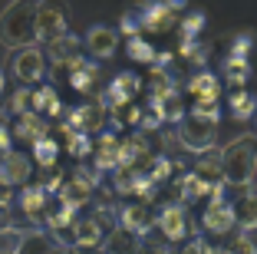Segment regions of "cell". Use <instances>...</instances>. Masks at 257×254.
<instances>
[{
    "instance_id": "obj_1",
    "label": "cell",
    "mask_w": 257,
    "mask_h": 254,
    "mask_svg": "<svg viewBox=\"0 0 257 254\" xmlns=\"http://www.w3.org/2000/svg\"><path fill=\"white\" fill-rule=\"evenodd\" d=\"M254 175H257V139L254 135H237L221 152V179L231 188H247L254 185Z\"/></svg>"
},
{
    "instance_id": "obj_2",
    "label": "cell",
    "mask_w": 257,
    "mask_h": 254,
    "mask_svg": "<svg viewBox=\"0 0 257 254\" xmlns=\"http://www.w3.org/2000/svg\"><path fill=\"white\" fill-rule=\"evenodd\" d=\"M0 43L7 50L37 46V23H33V0H14L0 14Z\"/></svg>"
},
{
    "instance_id": "obj_3",
    "label": "cell",
    "mask_w": 257,
    "mask_h": 254,
    "mask_svg": "<svg viewBox=\"0 0 257 254\" xmlns=\"http://www.w3.org/2000/svg\"><path fill=\"white\" fill-rule=\"evenodd\" d=\"M33 23H37V43L56 40L69 33V4L66 0H40L33 4Z\"/></svg>"
},
{
    "instance_id": "obj_4",
    "label": "cell",
    "mask_w": 257,
    "mask_h": 254,
    "mask_svg": "<svg viewBox=\"0 0 257 254\" xmlns=\"http://www.w3.org/2000/svg\"><path fill=\"white\" fill-rule=\"evenodd\" d=\"M214 135H218V122L195 116V112H185L182 122H178V142L191 152H211Z\"/></svg>"
},
{
    "instance_id": "obj_5",
    "label": "cell",
    "mask_w": 257,
    "mask_h": 254,
    "mask_svg": "<svg viewBox=\"0 0 257 254\" xmlns=\"http://www.w3.org/2000/svg\"><path fill=\"white\" fill-rule=\"evenodd\" d=\"M14 76L20 82H40L46 76V56L40 46H27V50L14 53Z\"/></svg>"
},
{
    "instance_id": "obj_6",
    "label": "cell",
    "mask_w": 257,
    "mask_h": 254,
    "mask_svg": "<svg viewBox=\"0 0 257 254\" xmlns=\"http://www.w3.org/2000/svg\"><path fill=\"white\" fill-rule=\"evenodd\" d=\"M102 126H106V106L102 103H86L79 109H73V116H69V129L79 135H92Z\"/></svg>"
},
{
    "instance_id": "obj_7",
    "label": "cell",
    "mask_w": 257,
    "mask_h": 254,
    "mask_svg": "<svg viewBox=\"0 0 257 254\" xmlns=\"http://www.w3.org/2000/svg\"><path fill=\"white\" fill-rule=\"evenodd\" d=\"M83 46H79V40L73 37V33H63V37L50 40V50H46V56L56 63V66H66V69H76L79 63H83Z\"/></svg>"
},
{
    "instance_id": "obj_8",
    "label": "cell",
    "mask_w": 257,
    "mask_h": 254,
    "mask_svg": "<svg viewBox=\"0 0 257 254\" xmlns=\"http://www.w3.org/2000/svg\"><path fill=\"white\" fill-rule=\"evenodd\" d=\"M86 50L92 53V56H99V60H109V56H115V50H119V30H112V27H89V33H86Z\"/></svg>"
},
{
    "instance_id": "obj_9",
    "label": "cell",
    "mask_w": 257,
    "mask_h": 254,
    "mask_svg": "<svg viewBox=\"0 0 257 254\" xmlns=\"http://www.w3.org/2000/svg\"><path fill=\"white\" fill-rule=\"evenodd\" d=\"M30 179V158L23 155V152H4L0 155V182L4 185H23V182Z\"/></svg>"
},
{
    "instance_id": "obj_10",
    "label": "cell",
    "mask_w": 257,
    "mask_h": 254,
    "mask_svg": "<svg viewBox=\"0 0 257 254\" xmlns=\"http://www.w3.org/2000/svg\"><path fill=\"white\" fill-rule=\"evenodd\" d=\"M221 192L224 188H218V192H211V205L204 208V228L214 234H224L234 228V215H231V205H224V198H221Z\"/></svg>"
},
{
    "instance_id": "obj_11",
    "label": "cell",
    "mask_w": 257,
    "mask_h": 254,
    "mask_svg": "<svg viewBox=\"0 0 257 254\" xmlns=\"http://www.w3.org/2000/svg\"><path fill=\"white\" fill-rule=\"evenodd\" d=\"M139 86H142V82H139L136 73H122V76H115L112 86H109V93L102 96V106H109V109H119V106H125L128 99L136 96Z\"/></svg>"
},
{
    "instance_id": "obj_12",
    "label": "cell",
    "mask_w": 257,
    "mask_h": 254,
    "mask_svg": "<svg viewBox=\"0 0 257 254\" xmlns=\"http://www.w3.org/2000/svg\"><path fill=\"white\" fill-rule=\"evenodd\" d=\"M89 195H92V179H89L86 172H76L73 179H69L66 185L60 188V202L66 205V208H73V211H76L79 205L86 202V198H89Z\"/></svg>"
},
{
    "instance_id": "obj_13",
    "label": "cell",
    "mask_w": 257,
    "mask_h": 254,
    "mask_svg": "<svg viewBox=\"0 0 257 254\" xmlns=\"http://www.w3.org/2000/svg\"><path fill=\"white\" fill-rule=\"evenodd\" d=\"M231 215H234V224L244 234L257 228V192H254V185H250V192H244L241 198L231 205Z\"/></svg>"
},
{
    "instance_id": "obj_14",
    "label": "cell",
    "mask_w": 257,
    "mask_h": 254,
    "mask_svg": "<svg viewBox=\"0 0 257 254\" xmlns=\"http://www.w3.org/2000/svg\"><path fill=\"white\" fill-rule=\"evenodd\" d=\"M159 228H162V234H165V238L182 241V238H185V231H188V224H185V211L178 208V205L165 208V211L159 215Z\"/></svg>"
},
{
    "instance_id": "obj_15",
    "label": "cell",
    "mask_w": 257,
    "mask_h": 254,
    "mask_svg": "<svg viewBox=\"0 0 257 254\" xmlns=\"http://www.w3.org/2000/svg\"><path fill=\"white\" fill-rule=\"evenodd\" d=\"M43 135H46V122L40 119L37 112H23L17 129H14V139H20V142H40Z\"/></svg>"
},
{
    "instance_id": "obj_16",
    "label": "cell",
    "mask_w": 257,
    "mask_h": 254,
    "mask_svg": "<svg viewBox=\"0 0 257 254\" xmlns=\"http://www.w3.org/2000/svg\"><path fill=\"white\" fill-rule=\"evenodd\" d=\"M195 175L208 188H211V192L224 188V179H221V152H211L208 158H201V162H198V168H195Z\"/></svg>"
},
{
    "instance_id": "obj_17",
    "label": "cell",
    "mask_w": 257,
    "mask_h": 254,
    "mask_svg": "<svg viewBox=\"0 0 257 254\" xmlns=\"http://www.w3.org/2000/svg\"><path fill=\"white\" fill-rule=\"evenodd\" d=\"M191 93H195L198 103H218L221 96V79L214 73H198L191 79Z\"/></svg>"
},
{
    "instance_id": "obj_18",
    "label": "cell",
    "mask_w": 257,
    "mask_h": 254,
    "mask_svg": "<svg viewBox=\"0 0 257 254\" xmlns=\"http://www.w3.org/2000/svg\"><path fill=\"white\" fill-rule=\"evenodd\" d=\"M152 109H155V116L159 119H172V122H182L185 109H182V99H178V93H165V96L152 99Z\"/></svg>"
},
{
    "instance_id": "obj_19",
    "label": "cell",
    "mask_w": 257,
    "mask_h": 254,
    "mask_svg": "<svg viewBox=\"0 0 257 254\" xmlns=\"http://www.w3.org/2000/svg\"><path fill=\"white\" fill-rule=\"evenodd\" d=\"M20 208L27 218H43L46 215V188H27L20 195Z\"/></svg>"
},
{
    "instance_id": "obj_20",
    "label": "cell",
    "mask_w": 257,
    "mask_h": 254,
    "mask_svg": "<svg viewBox=\"0 0 257 254\" xmlns=\"http://www.w3.org/2000/svg\"><path fill=\"white\" fill-rule=\"evenodd\" d=\"M172 23H175V10H168L165 4H159V7L145 10V17H142V27H145V30H152V33L168 30Z\"/></svg>"
},
{
    "instance_id": "obj_21",
    "label": "cell",
    "mask_w": 257,
    "mask_h": 254,
    "mask_svg": "<svg viewBox=\"0 0 257 254\" xmlns=\"http://www.w3.org/2000/svg\"><path fill=\"white\" fill-rule=\"evenodd\" d=\"M119 162V139L115 135H102L99 139V152H96V165L99 168H112Z\"/></svg>"
},
{
    "instance_id": "obj_22",
    "label": "cell",
    "mask_w": 257,
    "mask_h": 254,
    "mask_svg": "<svg viewBox=\"0 0 257 254\" xmlns=\"http://www.w3.org/2000/svg\"><path fill=\"white\" fill-rule=\"evenodd\" d=\"M122 228H125L128 234H139L149 228V215H145V205H128L125 211H122Z\"/></svg>"
},
{
    "instance_id": "obj_23",
    "label": "cell",
    "mask_w": 257,
    "mask_h": 254,
    "mask_svg": "<svg viewBox=\"0 0 257 254\" xmlns=\"http://www.w3.org/2000/svg\"><path fill=\"white\" fill-rule=\"evenodd\" d=\"M73 238H76V244H79V247H96L99 238H102V231H99L96 221H76Z\"/></svg>"
},
{
    "instance_id": "obj_24",
    "label": "cell",
    "mask_w": 257,
    "mask_h": 254,
    "mask_svg": "<svg viewBox=\"0 0 257 254\" xmlns=\"http://www.w3.org/2000/svg\"><path fill=\"white\" fill-rule=\"evenodd\" d=\"M257 109V99L250 96L247 90H237L234 96H231V112H234V119H250Z\"/></svg>"
},
{
    "instance_id": "obj_25",
    "label": "cell",
    "mask_w": 257,
    "mask_h": 254,
    "mask_svg": "<svg viewBox=\"0 0 257 254\" xmlns=\"http://www.w3.org/2000/svg\"><path fill=\"white\" fill-rule=\"evenodd\" d=\"M247 73H250V66H247V60H241V56H231L227 66H224V76H227V82H231L234 90H241L244 82H247Z\"/></svg>"
},
{
    "instance_id": "obj_26",
    "label": "cell",
    "mask_w": 257,
    "mask_h": 254,
    "mask_svg": "<svg viewBox=\"0 0 257 254\" xmlns=\"http://www.w3.org/2000/svg\"><path fill=\"white\" fill-rule=\"evenodd\" d=\"M92 79H96V66L92 63H79V66L73 69V76H69V82H73V90H79V93H89V86H92Z\"/></svg>"
},
{
    "instance_id": "obj_27",
    "label": "cell",
    "mask_w": 257,
    "mask_h": 254,
    "mask_svg": "<svg viewBox=\"0 0 257 254\" xmlns=\"http://www.w3.org/2000/svg\"><path fill=\"white\" fill-rule=\"evenodd\" d=\"M56 142L50 139V135H43L40 142H33V155H37V162L43 165V168H53V162H56Z\"/></svg>"
},
{
    "instance_id": "obj_28",
    "label": "cell",
    "mask_w": 257,
    "mask_h": 254,
    "mask_svg": "<svg viewBox=\"0 0 257 254\" xmlns=\"http://www.w3.org/2000/svg\"><path fill=\"white\" fill-rule=\"evenodd\" d=\"M208 192H211V188L204 185L195 172L185 175V182H182V198H185V202H195V198H201V195H208Z\"/></svg>"
},
{
    "instance_id": "obj_29",
    "label": "cell",
    "mask_w": 257,
    "mask_h": 254,
    "mask_svg": "<svg viewBox=\"0 0 257 254\" xmlns=\"http://www.w3.org/2000/svg\"><path fill=\"white\" fill-rule=\"evenodd\" d=\"M128 56L139 60V63H149V60H155V50H152L142 37H132V40H128Z\"/></svg>"
},
{
    "instance_id": "obj_30",
    "label": "cell",
    "mask_w": 257,
    "mask_h": 254,
    "mask_svg": "<svg viewBox=\"0 0 257 254\" xmlns=\"http://www.w3.org/2000/svg\"><path fill=\"white\" fill-rule=\"evenodd\" d=\"M165 93H172V79H168L162 69H152V99L165 96Z\"/></svg>"
},
{
    "instance_id": "obj_31",
    "label": "cell",
    "mask_w": 257,
    "mask_h": 254,
    "mask_svg": "<svg viewBox=\"0 0 257 254\" xmlns=\"http://www.w3.org/2000/svg\"><path fill=\"white\" fill-rule=\"evenodd\" d=\"M109 244H112V251H109V254H132V251H136V247H128V244H132V234H128V231L115 234Z\"/></svg>"
},
{
    "instance_id": "obj_32",
    "label": "cell",
    "mask_w": 257,
    "mask_h": 254,
    "mask_svg": "<svg viewBox=\"0 0 257 254\" xmlns=\"http://www.w3.org/2000/svg\"><path fill=\"white\" fill-rule=\"evenodd\" d=\"M227 254H257V247H254V241H250L247 234H241V238L231 244V251H227Z\"/></svg>"
},
{
    "instance_id": "obj_33",
    "label": "cell",
    "mask_w": 257,
    "mask_h": 254,
    "mask_svg": "<svg viewBox=\"0 0 257 254\" xmlns=\"http://www.w3.org/2000/svg\"><path fill=\"white\" fill-rule=\"evenodd\" d=\"M69 152H73L76 158H79V155H86V152H89V139H86V135H79V132H76L73 139H69Z\"/></svg>"
},
{
    "instance_id": "obj_34",
    "label": "cell",
    "mask_w": 257,
    "mask_h": 254,
    "mask_svg": "<svg viewBox=\"0 0 257 254\" xmlns=\"http://www.w3.org/2000/svg\"><path fill=\"white\" fill-rule=\"evenodd\" d=\"M195 116H204V119H214L218 122V103H195Z\"/></svg>"
},
{
    "instance_id": "obj_35",
    "label": "cell",
    "mask_w": 257,
    "mask_h": 254,
    "mask_svg": "<svg viewBox=\"0 0 257 254\" xmlns=\"http://www.w3.org/2000/svg\"><path fill=\"white\" fill-rule=\"evenodd\" d=\"M10 106H14V112H17V116H23V112H30V93H27V90H23V93H17V96H14V103H10Z\"/></svg>"
},
{
    "instance_id": "obj_36",
    "label": "cell",
    "mask_w": 257,
    "mask_h": 254,
    "mask_svg": "<svg viewBox=\"0 0 257 254\" xmlns=\"http://www.w3.org/2000/svg\"><path fill=\"white\" fill-rule=\"evenodd\" d=\"M204 27V17L201 14H191L188 20H185V33H188V40H191V33H198Z\"/></svg>"
},
{
    "instance_id": "obj_37",
    "label": "cell",
    "mask_w": 257,
    "mask_h": 254,
    "mask_svg": "<svg viewBox=\"0 0 257 254\" xmlns=\"http://www.w3.org/2000/svg\"><path fill=\"white\" fill-rule=\"evenodd\" d=\"M10 142H14L10 129H7V126H0V155H4V152H10Z\"/></svg>"
},
{
    "instance_id": "obj_38",
    "label": "cell",
    "mask_w": 257,
    "mask_h": 254,
    "mask_svg": "<svg viewBox=\"0 0 257 254\" xmlns=\"http://www.w3.org/2000/svg\"><path fill=\"white\" fill-rule=\"evenodd\" d=\"M168 168H172V165H168L165 158H162V162H155V172H152V179H155V182H159V179H165V175H168Z\"/></svg>"
},
{
    "instance_id": "obj_39",
    "label": "cell",
    "mask_w": 257,
    "mask_h": 254,
    "mask_svg": "<svg viewBox=\"0 0 257 254\" xmlns=\"http://www.w3.org/2000/svg\"><path fill=\"white\" fill-rule=\"evenodd\" d=\"M7 205H10V185L0 182V208H7Z\"/></svg>"
},
{
    "instance_id": "obj_40",
    "label": "cell",
    "mask_w": 257,
    "mask_h": 254,
    "mask_svg": "<svg viewBox=\"0 0 257 254\" xmlns=\"http://www.w3.org/2000/svg\"><path fill=\"white\" fill-rule=\"evenodd\" d=\"M46 254H66V247H56L53 244V247H46Z\"/></svg>"
},
{
    "instance_id": "obj_41",
    "label": "cell",
    "mask_w": 257,
    "mask_h": 254,
    "mask_svg": "<svg viewBox=\"0 0 257 254\" xmlns=\"http://www.w3.org/2000/svg\"><path fill=\"white\" fill-rule=\"evenodd\" d=\"M0 90H4V73H0Z\"/></svg>"
},
{
    "instance_id": "obj_42",
    "label": "cell",
    "mask_w": 257,
    "mask_h": 254,
    "mask_svg": "<svg viewBox=\"0 0 257 254\" xmlns=\"http://www.w3.org/2000/svg\"><path fill=\"white\" fill-rule=\"evenodd\" d=\"M254 129H257V116H254Z\"/></svg>"
}]
</instances>
